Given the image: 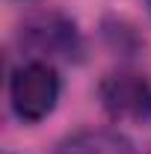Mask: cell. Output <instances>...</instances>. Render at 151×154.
<instances>
[{"instance_id":"6da1fadb","label":"cell","mask_w":151,"mask_h":154,"mask_svg":"<svg viewBox=\"0 0 151 154\" xmlns=\"http://www.w3.org/2000/svg\"><path fill=\"white\" fill-rule=\"evenodd\" d=\"M57 98H59V77L51 62L30 59L12 74L9 101L21 122H42L57 107Z\"/></svg>"},{"instance_id":"7a4b0ae2","label":"cell","mask_w":151,"mask_h":154,"mask_svg":"<svg viewBox=\"0 0 151 154\" xmlns=\"http://www.w3.org/2000/svg\"><path fill=\"white\" fill-rule=\"evenodd\" d=\"M101 104L110 119L148 125L151 122V83L133 71H116L101 83Z\"/></svg>"},{"instance_id":"3957f363","label":"cell","mask_w":151,"mask_h":154,"mask_svg":"<svg viewBox=\"0 0 151 154\" xmlns=\"http://www.w3.org/2000/svg\"><path fill=\"white\" fill-rule=\"evenodd\" d=\"M24 38L36 48L39 54H54V57H74L80 51L77 45V30L71 21L59 15H42L33 24H27Z\"/></svg>"},{"instance_id":"277c9868","label":"cell","mask_w":151,"mask_h":154,"mask_svg":"<svg viewBox=\"0 0 151 154\" xmlns=\"http://www.w3.org/2000/svg\"><path fill=\"white\" fill-rule=\"evenodd\" d=\"M59 154H133L131 142L110 131H83L62 142Z\"/></svg>"},{"instance_id":"5b68a950","label":"cell","mask_w":151,"mask_h":154,"mask_svg":"<svg viewBox=\"0 0 151 154\" xmlns=\"http://www.w3.org/2000/svg\"><path fill=\"white\" fill-rule=\"evenodd\" d=\"M142 3H145V9H148V12H151V0H142Z\"/></svg>"}]
</instances>
